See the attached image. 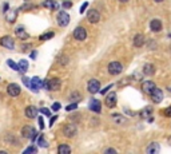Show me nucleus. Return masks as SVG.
I'll return each instance as SVG.
<instances>
[{
  "instance_id": "1",
  "label": "nucleus",
  "mask_w": 171,
  "mask_h": 154,
  "mask_svg": "<svg viewBox=\"0 0 171 154\" xmlns=\"http://www.w3.org/2000/svg\"><path fill=\"white\" fill-rule=\"evenodd\" d=\"M22 135L24 138H28V140H35L36 138V130L32 126H24L22 129Z\"/></svg>"
},
{
  "instance_id": "2",
  "label": "nucleus",
  "mask_w": 171,
  "mask_h": 154,
  "mask_svg": "<svg viewBox=\"0 0 171 154\" xmlns=\"http://www.w3.org/2000/svg\"><path fill=\"white\" fill-rule=\"evenodd\" d=\"M76 133H78V129H76L75 125H72V123H67V125L63 127V134L68 138L75 137L76 135Z\"/></svg>"
},
{
  "instance_id": "3",
  "label": "nucleus",
  "mask_w": 171,
  "mask_h": 154,
  "mask_svg": "<svg viewBox=\"0 0 171 154\" xmlns=\"http://www.w3.org/2000/svg\"><path fill=\"white\" fill-rule=\"evenodd\" d=\"M122 71H123V66L119 62H111L108 64V72L111 75H118Z\"/></svg>"
},
{
  "instance_id": "4",
  "label": "nucleus",
  "mask_w": 171,
  "mask_h": 154,
  "mask_svg": "<svg viewBox=\"0 0 171 154\" xmlns=\"http://www.w3.org/2000/svg\"><path fill=\"white\" fill-rule=\"evenodd\" d=\"M68 23H70V15L67 12H59L58 15V24L60 27H66L68 26Z\"/></svg>"
},
{
  "instance_id": "5",
  "label": "nucleus",
  "mask_w": 171,
  "mask_h": 154,
  "mask_svg": "<svg viewBox=\"0 0 171 154\" xmlns=\"http://www.w3.org/2000/svg\"><path fill=\"white\" fill-rule=\"evenodd\" d=\"M74 38L76 40H84L87 38V31L83 28V27H76L74 29Z\"/></svg>"
},
{
  "instance_id": "6",
  "label": "nucleus",
  "mask_w": 171,
  "mask_h": 154,
  "mask_svg": "<svg viewBox=\"0 0 171 154\" xmlns=\"http://www.w3.org/2000/svg\"><path fill=\"white\" fill-rule=\"evenodd\" d=\"M48 83H49V91H59L60 87H62V81L59 78L48 79Z\"/></svg>"
},
{
  "instance_id": "7",
  "label": "nucleus",
  "mask_w": 171,
  "mask_h": 154,
  "mask_svg": "<svg viewBox=\"0 0 171 154\" xmlns=\"http://www.w3.org/2000/svg\"><path fill=\"white\" fill-rule=\"evenodd\" d=\"M151 95V99H153V102H155V103H160L163 101V93H162V90L160 88H157L155 87L154 90H153V93L150 94Z\"/></svg>"
},
{
  "instance_id": "8",
  "label": "nucleus",
  "mask_w": 171,
  "mask_h": 154,
  "mask_svg": "<svg viewBox=\"0 0 171 154\" xmlns=\"http://www.w3.org/2000/svg\"><path fill=\"white\" fill-rule=\"evenodd\" d=\"M87 19H88V22L90 23H98L100 20V13L96 11V9H90L88 13H87Z\"/></svg>"
},
{
  "instance_id": "9",
  "label": "nucleus",
  "mask_w": 171,
  "mask_h": 154,
  "mask_svg": "<svg viewBox=\"0 0 171 154\" xmlns=\"http://www.w3.org/2000/svg\"><path fill=\"white\" fill-rule=\"evenodd\" d=\"M87 88H88V91L91 93V94L98 93V91L100 90V82H99V81H96V79H91V81L88 82V86H87Z\"/></svg>"
},
{
  "instance_id": "10",
  "label": "nucleus",
  "mask_w": 171,
  "mask_h": 154,
  "mask_svg": "<svg viewBox=\"0 0 171 154\" xmlns=\"http://www.w3.org/2000/svg\"><path fill=\"white\" fill-rule=\"evenodd\" d=\"M7 90H8V94L11 97H18V95H20V93H22V88H20V86L16 83H11Z\"/></svg>"
},
{
  "instance_id": "11",
  "label": "nucleus",
  "mask_w": 171,
  "mask_h": 154,
  "mask_svg": "<svg viewBox=\"0 0 171 154\" xmlns=\"http://www.w3.org/2000/svg\"><path fill=\"white\" fill-rule=\"evenodd\" d=\"M0 44H2L3 47H6V48H9V50H12L15 47V42H13V39L11 36H3L2 39H0Z\"/></svg>"
},
{
  "instance_id": "12",
  "label": "nucleus",
  "mask_w": 171,
  "mask_h": 154,
  "mask_svg": "<svg viewBox=\"0 0 171 154\" xmlns=\"http://www.w3.org/2000/svg\"><path fill=\"white\" fill-rule=\"evenodd\" d=\"M106 106L110 109L117 106V94L115 93H110L107 95V98H106Z\"/></svg>"
},
{
  "instance_id": "13",
  "label": "nucleus",
  "mask_w": 171,
  "mask_h": 154,
  "mask_svg": "<svg viewBox=\"0 0 171 154\" xmlns=\"http://www.w3.org/2000/svg\"><path fill=\"white\" fill-rule=\"evenodd\" d=\"M29 87H31L34 91H39V88L43 87V81L38 77H34L31 79V84H29Z\"/></svg>"
},
{
  "instance_id": "14",
  "label": "nucleus",
  "mask_w": 171,
  "mask_h": 154,
  "mask_svg": "<svg viewBox=\"0 0 171 154\" xmlns=\"http://www.w3.org/2000/svg\"><path fill=\"white\" fill-rule=\"evenodd\" d=\"M90 110L94 111V113H100L102 111V105H100V101H98V99H91L90 101Z\"/></svg>"
},
{
  "instance_id": "15",
  "label": "nucleus",
  "mask_w": 171,
  "mask_h": 154,
  "mask_svg": "<svg viewBox=\"0 0 171 154\" xmlns=\"http://www.w3.org/2000/svg\"><path fill=\"white\" fill-rule=\"evenodd\" d=\"M154 88H155V83L151 82V81H146V82H143V84H142V90H143V93H146V94H151Z\"/></svg>"
},
{
  "instance_id": "16",
  "label": "nucleus",
  "mask_w": 171,
  "mask_h": 154,
  "mask_svg": "<svg viewBox=\"0 0 171 154\" xmlns=\"http://www.w3.org/2000/svg\"><path fill=\"white\" fill-rule=\"evenodd\" d=\"M42 6L44 8L51 9V11H58V8H59V4L56 2H54V0H46V2L42 3Z\"/></svg>"
},
{
  "instance_id": "17",
  "label": "nucleus",
  "mask_w": 171,
  "mask_h": 154,
  "mask_svg": "<svg viewBox=\"0 0 171 154\" xmlns=\"http://www.w3.org/2000/svg\"><path fill=\"white\" fill-rule=\"evenodd\" d=\"M146 151H147L148 154H158V153L160 151V146H159V143H157V142L150 143L148 147L146 149Z\"/></svg>"
},
{
  "instance_id": "18",
  "label": "nucleus",
  "mask_w": 171,
  "mask_h": 154,
  "mask_svg": "<svg viewBox=\"0 0 171 154\" xmlns=\"http://www.w3.org/2000/svg\"><path fill=\"white\" fill-rule=\"evenodd\" d=\"M150 28H151V31H154V32H159L160 29H162V22L158 20V19H154V20H151V23H150Z\"/></svg>"
},
{
  "instance_id": "19",
  "label": "nucleus",
  "mask_w": 171,
  "mask_h": 154,
  "mask_svg": "<svg viewBox=\"0 0 171 154\" xmlns=\"http://www.w3.org/2000/svg\"><path fill=\"white\" fill-rule=\"evenodd\" d=\"M15 34H16V36L18 38H20V39H23V40H24V39H27L29 35H28V32L26 31V28H24V27H18L16 29H15Z\"/></svg>"
},
{
  "instance_id": "20",
  "label": "nucleus",
  "mask_w": 171,
  "mask_h": 154,
  "mask_svg": "<svg viewBox=\"0 0 171 154\" xmlns=\"http://www.w3.org/2000/svg\"><path fill=\"white\" fill-rule=\"evenodd\" d=\"M38 115V109L35 107V106H28L27 109H26V117L27 118H35Z\"/></svg>"
},
{
  "instance_id": "21",
  "label": "nucleus",
  "mask_w": 171,
  "mask_h": 154,
  "mask_svg": "<svg viewBox=\"0 0 171 154\" xmlns=\"http://www.w3.org/2000/svg\"><path fill=\"white\" fill-rule=\"evenodd\" d=\"M144 44V36L142 34H138V35H135L134 38V46L135 47H142Z\"/></svg>"
},
{
  "instance_id": "22",
  "label": "nucleus",
  "mask_w": 171,
  "mask_h": 154,
  "mask_svg": "<svg viewBox=\"0 0 171 154\" xmlns=\"http://www.w3.org/2000/svg\"><path fill=\"white\" fill-rule=\"evenodd\" d=\"M155 72V67L153 66V64H144V67H143V74L144 75H153V74Z\"/></svg>"
},
{
  "instance_id": "23",
  "label": "nucleus",
  "mask_w": 171,
  "mask_h": 154,
  "mask_svg": "<svg viewBox=\"0 0 171 154\" xmlns=\"http://www.w3.org/2000/svg\"><path fill=\"white\" fill-rule=\"evenodd\" d=\"M18 67H19V71H23V72H26V71L28 70V62H27V61H24V59H22V61L19 62Z\"/></svg>"
},
{
  "instance_id": "24",
  "label": "nucleus",
  "mask_w": 171,
  "mask_h": 154,
  "mask_svg": "<svg viewBox=\"0 0 171 154\" xmlns=\"http://www.w3.org/2000/svg\"><path fill=\"white\" fill-rule=\"evenodd\" d=\"M58 153L59 154H70L71 153V149H70V146H67V145H60L58 147Z\"/></svg>"
},
{
  "instance_id": "25",
  "label": "nucleus",
  "mask_w": 171,
  "mask_h": 154,
  "mask_svg": "<svg viewBox=\"0 0 171 154\" xmlns=\"http://www.w3.org/2000/svg\"><path fill=\"white\" fill-rule=\"evenodd\" d=\"M70 101H72V102H79V101H82V95L78 93V91H74L71 95H70Z\"/></svg>"
},
{
  "instance_id": "26",
  "label": "nucleus",
  "mask_w": 171,
  "mask_h": 154,
  "mask_svg": "<svg viewBox=\"0 0 171 154\" xmlns=\"http://www.w3.org/2000/svg\"><path fill=\"white\" fill-rule=\"evenodd\" d=\"M54 36H55L54 32H46V34H43V35L40 36V40H42V42H44V40H49V39L54 38Z\"/></svg>"
},
{
  "instance_id": "27",
  "label": "nucleus",
  "mask_w": 171,
  "mask_h": 154,
  "mask_svg": "<svg viewBox=\"0 0 171 154\" xmlns=\"http://www.w3.org/2000/svg\"><path fill=\"white\" fill-rule=\"evenodd\" d=\"M38 151V149L36 147H35V146H29V147H27L26 149V150H24V154H31V153H36Z\"/></svg>"
},
{
  "instance_id": "28",
  "label": "nucleus",
  "mask_w": 171,
  "mask_h": 154,
  "mask_svg": "<svg viewBox=\"0 0 171 154\" xmlns=\"http://www.w3.org/2000/svg\"><path fill=\"white\" fill-rule=\"evenodd\" d=\"M7 64H8V66H9V67H11V68H13V70H16V71H19V67H18V64H16V63H15L13 61H11V59H9V61H7Z\"/></svg>"
},
{
  "instance_id": "29",
  "label": "nucleus",
  "mask_w": 171,
  "mask_h": 154,
  "mask_svg": "<svg viewBox=\"0 0 171 154\" xmlns=\"http://www.w3.org/2000/svg\"><path fill=\"white\" fill-rule=\"evenodd\" d=\"M76 109H78V103L74 102V103H71V105H68V106L66 107V110H67V111H72V110H76Z\"/></svg>"
},
{
  "instance_id": "30",
  "label": "nucleus",
  "mask_w": 171,
  "mask_h": 154,
  "mask_svg": "<svg viewBox=\"0 0 171 154\" xmlns=\"http://www.w3.org/2000/svg\"><path fill=\"white\" fill-rule=\"evenodd\" d=\"M151 111H153V109H151V107H146L144 110L142 111V117H144V118H146L147 115H150V114H151Z\"/></svg>"
},
{
  "instance_id": "31",
  "label": "nucleus",
  "mask_w": 171,
  "mask_h": 154,
  "mask_svg": "<svg viewBox=\"0 0 171 154\" xmlns=\"http://www.w3.org/2000/svg\"><path fill=\"white\" fill-rule=\"evenodd\" d=\"M40 111H42V113L44 114V115H47V117H49V115H51V111H49L47 107H43V109H42V110H40Z\"/></svg>"
},
{
  "instance_id": "32",
  "label": "nucleus",
  "mask_w": 171,
  "mask_h": 154,
  "mask_svg": "<svg viewBox=\"0 0 171 154\" xmlns=\"http://www.w3.org/2000/svg\"><path fill=\"white\" fill-rule=\"evenodd\" d=\"M39 146H47L46 140H44L43 137H40V138H39Z\"/></svg>"
},
{
  "instance_id": "33",
  "label": "nucleus",
  "mask_w": 171,
  "mask_h": 154,
  "mask_svg": "<svg viewBox=\"0 0 171 154\" xmlns=\"http://www.w3.org/2000/svg\"><path fill=\"white\" fill-rule=\"evenodd\" d=\"M163 111H164V115H166V117H171V106L167 107V109H164Z\"/></svg>"
},
{
  "instance_id": "34",
  "label": "nucleus",
  "mask_w": 171,
  "mask_h": 154,
  "mask_svg": "<svg viewBox=\"0 0 171 154\" xmlns=\"http://www.w3.org/2000/svg\"><path fill=\"white\" fill-rule=\"evenodd\" d=\"M63 7H64V8H71V7H72V3L70 2V0H67V2L63 3Z\"/></svg>"
},
{
  "instance_id": "35",
  "label": "nucleus",
  "mask_w": 171,
  "mask_h": 154,
  "mask_svg": "<svg viewBox=\"0 0 171 154\" xmlns=\"http://www.w3.org/2000/svg\"><path fill=\"white\" fill-rule=\"evenodd\" d=\"M87 7H88V3H87V2H86V3H83V6L80 7V12L83 13V12L86 11V8H87Z\"/></svg>"
},
{
  "instance_id": "36",
  "label": "nucleus",
  "mask_w": 171,
  "mask_h": 154,
  "mask_svg": "<svg viewBox=\"0 0 171 154\" xmlns=\"http://www.w3.org/2000/svg\"><path fill=\"white\" fill-rule=\"evenodd\" d=\"M59 109H60V103H54V105H52V110L54 111H58Z\"/></svg>"
},
{
  "instance_id": "37",
  "label": "nucleus",
  "mask_w": 171,
  "mask_h": 154,
  "mask_svg": "<svg viewBox=\"0 0 171 154\" xmlns=\"http://www.w3.org/2000/svg\"><path fill=\"white\" fill-rule=\"evenodd\" d=\"M104 153H106V154H107V153H112V154H115V153H117V150H115V149H106Z\"/></svg>"
},
{
  "instance_id": "38",
  "label": "nucleus",
  "mask_w": 171,
  "mask_h": 154,
  "mask_svg": "<svg viewBox=\"0 0 171 154\" xmlns=\"http://www.w3.org/2000/svg\"><path fill=\"white\" fill-rule=\"evenodd\" d=\"M23 82H24V84H26V86H28V87H29V84H31V82L28 81V78H23Z\"/></svg>"
},
{
  "instance_id": "39",
  "label": "nucleus",
  "mask_w": 171,
  "mask_h": 154,
  "mask_svg": "<svg viewBox=\"0 0 171 154\" xmlns=\"http://www.w3.org/2000/svg\"><path fill=\"white\" fill-rule=\"evenodd\" d=\"M39 125L42 129H44V121H43V118H39Z\"/></svg>"
},
{
  "instance_id": "40",
  "label": "nucleus",
  "mask_w": 171,
  "mask_h": 154,
  "mask_svg": "<svg viewBox=\"0 0 171 154\" xmlns=\"http://www.w3.org/2000/svg\"><path fill=\"white\" fill-rule=\"evenodd\" d=\"M29 8H34V6H32V4H27V6L22 7V9H29Z\"/></svg>"
},
{
  "instance_id": "41",
  "label": "nucleus",
  "mask_w": 171,
  "mask_h": 154,
  "mask_svg": "<svg viewBox=\"0 0 171 154\" xmlns=\"http://www.w3.org/2000/svg\"><path fill=\"white\" fill-rule=\"evenodd\" d=\"M111 87H112V86H111V84H110V86H108V87H106V88H104V90H102V91H100V93H102V94H106V93H107V91H108V90H110V88H111Z\"/></svg>"
},
{
  "instance_id": "42",
  "label": "nucleus",
  "mask_w": 171,
  "mask_h": 154,
  "mask_svg": "<svg viewBox=\"0 0 171 154\" xmlns=\"http://www.w3.org/2000/svg\"><path fill=\"white\" fill-rule=\"evenodd\" d=\"M55 121H56V117H54V118L51 119V123H49V126H52V125H54V122H55Z\"/></svg>"
},
{
  "instance_id": "43",
  "label": "nucleus",
  "mask_w": 171,
  "mask_h": 154,
  "mask_svg": "<svg viewBox=\"0 0 171 154\" xmlns=\"http://www.w3.org/2000/svg\"><path fill=\"white\" fill-rule=\"evenodd\" d=\"M154 2H157V3H160V2H163V0H154Z\"/></svg>"
},
{
  "instance_id": "44",
  "label": "nucleus",
  "mask_w": 171,
  "mask_h": 154,
  "mask_svg": "<svg viewBox=\"0 0 171 154\" xmlns=\"http://www.w3.org/2000/svg\"><path fill=\"white\" fill-rule=\"evenodd\" d=\"M119 2H122V3H126V2H128V0H119Z\"/></svg>"
},
{
  "instance_id": "45",
  "label": "nucleus",
  "mask_w": 171,
  "mask_h": 154,
  "mask_svg": "<svg viewBox=\"0 0 171 154\" xmlns=\"http://www.w3.org/2000/svg\"><path fill=\"white\" fill-rule=\"evenodd\" d=\"M168 141H170V142H171V138H170V140H168Z\"/></svg>"
},
{
  "instance_id": "46",
  "label": "nucleus",
  "mask_w": 171,
  "mask_h": 154,
  "mask_svg": "<svg viewBox=\"0 0 171 154\" xmlns=\"http://www.w3.org/2000/svg\"><path fill=\"white\" fill-rule=\"evenodd\" d=\"M26 2H28V0H26Z\"/></svg>"
}]
</instances>
